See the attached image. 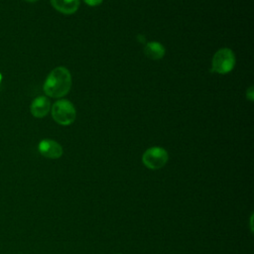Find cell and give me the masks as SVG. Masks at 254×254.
Listing matches in <instances>:
<instances>
[{"label":"cell","instance_id":"cell-12","mask_svg":"<svg viewBox=\"0 0 254 254\" xmlns=\"http://www.w3.org/2000/svg\"><path fill=\"white\" fill-rule=\"evenodd\" d=\"M1 80H2V74L0 73V82H1Z\"/></svg>","mask_w":254,"mask_h":254},{"label":"cell","instance_id":"cell-6","mask_svg":"<svg viewBox=\"0 0 254 254\" xmlns=\"http://www.w3.org/2000/svg\"><path fill=\"white\" fill-rule=\"evenodd\" d=\"M51 109V102L47 96H37L31 103L30 111L32 115L36 118L45 117Z\"/></svg>","mask_w":254,"mask_h":254},{"label":"cell","instance_id":"cell-8","mask_svg":"<svg viewBox=\"0 0 254 254\" xmlns=\"http://www.w3.org/2000/svg\"><path fill=\"white\" fill-rule=\"evenodd\" d=\"M144 54L149 59L154 60V61H158V60H161L165 56L166 49L160 42L152 41V42H149L145 45Z\"/></svg>","mask_w":254,"mask_h":254},{"label":"cell","instance_id":"cell-1","mask_svg":"<svg viewBox=\"0 0 254 254\" xmlns=\"http://www.w3.org/2000/svg\"><path fill=\"white\" fill-rule=\"evenodd\" d=\"M71 87V74L64 66L55 67L46 77L43 89L53 98H61L66 95Z\"/></svg>","mask_w":254,"mask_h":254},{"label":"cell","instance_id":"cell-3","mask_svg":"<svg viewBox=\"0 0 254 254\" xmlns=\"http://www.w3.org/2000/svg\"><path fill=\"white\" fill-rule=\"evenodd\" d=\"M235 55L229 48H221L215 52L211 60L212 71L225 74L230 72L235 66Z\"/></svg>","mask_w":254,"mask_h":254},{"label":"cell","instance_id":"cell-9","mask_svg":"<svg viewBox=\"0 0 254 254\" xmlns=\"http://www.w3.org/2000/svg\"><path fill=\"white\" fill-rule=\"evenodd\" d=\"M86 5L90 6V7H95V6H99L103 0H82Z\"/></svg>","mask_w":254,"mask_h":254},{"label":"cell","instance_id":"cell-11","mask_svg":"<svg viewBox=\"0 0 254 254\" xmlns=\"http://www.w3.org/2000/svg\"><path fill=\"white\" fill-rule=\"evenodd\" d=\"M25 1H27V2H36V1H38V0H25Z\"/></svg>","mask_w":254,"mask_h":254},{"label":"cell","instance_id":"cell-5","mask_svg":"<svg viewBox=\"0 0 254 254\" xmlns=\"http://www.w3.org/2000/svg\"><path fill=\"white\" fill-rule=\"evenodd\" d=\"M40 154L49 159H59L63 155V147L56 141L51 139H44L38 145Z\"/></svg>","mask_w":254,"mask_h":254},{"label":"cell","instance_id":"cell-7","mask_svg":"<svg viewBox=\"0 0 254 254\" xmlns=\"http://www.w3.org/2000/svg\"><path fill=\"white\" fill-rule=\"evenodd\" d=\"M52 6L60 13L70 15L79 8V0H50Z\"/></svg>","mask_w":254,"mask_h":254},{"label":"cell","instance_id":"cell-2","mask_svg":"<svg viewBox=\"0 0 254 254\" xmlns=\"http://www.w3.org/2000/svg\"><path fill=\"white\" fill-rule=\"evenodd\" d=\"M74 105L67 99H59L52 106V117L60 125L67 126L75 120Z\"/></svg>","mask_w":254,"mask_h":254},{"label":"cell","instance_id":"cell-10","mask_svg":"<svg viewBox=\"0 0 254 254\" xmlns=\"http://www.w3.org/2000/svg\"><path fill=\"white\" fill-rule=\"evenodd\" d=\"M246 97L250 101H253V98H254V88H253V86H249L248 89L246 90Z\"/></svg>","mask_w":254,"mask_h":254},{"label":"cell","instance_id":"cell-13","mask_svg":"<svg viewBox=\"0 0 254 254\" xmlns=\"http://www.w3.org/2000/svg\"><path fill=\"white\" fill-rule=\"evenodd\" d=\"M118 254H121V253H118Z\"/></svg>","mask_w":254,"mask_h":254},{"label":"cell","instance_id":"cell-4","mask_svg":"<svg viewBox=\"0 0 254 254\" xmlns=\"http://www.w3.org/2000/svg\"><path fill=\"white\" fill-rule=\"evenodd\" d=\"M168 160V152L164 148L158 146L147 149L142 156L143 164L150 170H159L163 168Z\"/></svg>","mask_w":254,"mask_h":254}]
</instances>
